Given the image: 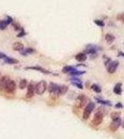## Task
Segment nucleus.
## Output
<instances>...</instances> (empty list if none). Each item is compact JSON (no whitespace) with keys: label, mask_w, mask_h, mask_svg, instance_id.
Segmentation results:
<instances>
[{"label":"nucleus","mask_w":124,"mask_h":139,"mask_svg":"<svg viewBox=\"0 0 124 139\" xmlns=\"http://www.w3.org/2000/svg\"><path fill=\"white\" fill-rule=\"evenodd\" d=\"M94 23L97 24V25L100 26V27H104V22H103V21H100V20H95V21H94Z\"/></svg>","instance_id":"26"},{"label":"nucleus","mask_w":124,"mask_h":139,"mask_svg":"<svg viewBox=\"0 0 124 139\" xmlns=\"http://www.w3.org/2000/svg\"><path fill=\"white\" fill-rule=\"evenodd\" d=\"M25 52H26L27 54H29V53H34L35 50L33 49V48H26V49H25Z\"/></svg>","instance_id":"28"},{"label":"nucleus","mask_w":124,"mask_h":139,"mask_svg":"<svg viewBox=\"0 0 124 139\" xmlns=\"http://www.w3.org/2000/svg\"><path fill=\"white\" fill-rule=\"evenodd\" d=\"M114 40H115V36H114V35H112V34H109V33L105 35V41H106L108 44L112 43Z\"/></svg>","instance_id":"20"},{"label":"nucleus","mask_w":124,"mask_h":139,"mask_svg":"<svg viewBox=\"0 0 124 139\" xmlns=\"http://www.w3.org/2000/svg\"><path fill=\"white\" fill-rule=\"evenodd\" d=\"M116 108H122V105H121L120 103H119V104L116 105Z\"/></svg>","instance_id":"32"},{"label":"nucleus","mask_w":124,"mask_h":139,"mask_svg":"<svg viewBox=\"0 0 124 139\" xmlns=\"http://www.w3.org/2000/svg\"><path fill=\"white\" fill-rule=\"evenodd\" d=\"M97 46L96 45H89L88 46H87V50H86V52L88 54H94L96 51H97Z\"/></svg>","instance_id":"13"},{"label":"nucleus","mask_w":124,"mask_h":139,"mask_svg":"<svg viewBox=\"0 0 124 139\" xmlns=\"http://www.w3.org/2000/svg\"><path fill=\"white\" fill-rule=\"evenodd\" d=\"M76 59L78 61H85L87 59V55L85 53H79L76 56Z\"/></svg>","instance_id":"15"},{"label":"nucleus","mask_w":124,"mask_h":139,"mask_svg":"<svg viewBox=\"0 0 124 139\" xmlns=\"http://www.w3.org/2000/svg\"><path fill=\"white\" fill-rule=\"evenodd\" d=\"M91 89L95 92V93H101V91H102V89H101V87L98 85H91Z\"/></svg>","instance_id":"23"},{"label":"nucleus","mask_w":124,"mask_h":139,"mask_svg":"<svg viewBox=\"0 0 124 139\" xmlns=\"http://www.w3.org/2000/svg\"><path fill=\"white\" fill-rule=\"evenodd\" d=\"M8 22L7 21H0V29L1 30H4L6 29V27L8 26Z\"/></svg>","instance_id":"25"},{"label":"nucleus","mask_w":124,"mask_h":139,"mask_svg":"<svg viewBox=\"0 0 124 139\" xmlns=\"http://www.w3.org/2000/svg\"><path fill=\"white\" fill-rule=\"evenodd\" d=\"M35 85H34V82H31L27 85V93H26L27 98H30L35 95Z\"/></svg>","instance_id":"4"},{"label":"nucleus","mask_w":124,"mask_h":139,"mask_svg":"<svg viewBox=\"0 0 124 139\" xmlns=\"http://www.w3.org/2000/svg\"><path fill=\"white\" fill-rule=\"evenodd\" d=\"M12 48L15 51H22L23 49V45L22 43H20V42H16V43L13 44Z\"/></svg>","instance_id":"11"},{"label":"nucleus","mask_w":124,"mask_h":139,"mask_svg":"<svg viewBox=\"0 0 124 139\" xmlns=\"http://www.w3.org/2000/svg\"><path fill=\"white\" fill-rule=\"evenodd\" d=\"M74 69H75V68L72 67V66H65V67L63 69V72H64V73H70Z\"/></svg>","instance_id":"21"},{"label":"nucleus","mask_w":124,"mask_h":139,"mask_svg":"<svg viewBox=\"0 0 124 139\" xmlns=\"http://www.w3.org/2000/svg\"><path fill=\"white\" fill-rule=\"evenodd\" d=\"M119 56H123L124 57V53H119Z\"/></svg>","instance_id":"33"},{"label":"nucleus","mask_w":124,"mask_h":139,"mask_svg":"<svg viewBox=\"0 0 124 139\" xmlns=\"http://www.w3.org/2000/svg\"><path fill=\"white\" fill-rule=\"evenodd\" d=\"M59 86L60 85H58L54 83H50L49 85V92L56 96H59Z\"/></svg>","instance_id":"7"},{"label":"nucleus","mask_w":124,"mask_h":139,"mask_svg":"<svg viewBox=\"0 0 124 139\" xmlns=\"http://www.w3.org/2000/svg\"><path fill=\"white\" fill-rule=\"evenodd\" d=\"M103 117H104V115H103V113H102L101 111H97V112L95 113V115H94L93 119H92L91 124L94 125V126H98V125H100L101 122L103 121Z\"/></svg>","instance_id":"3"},{"label":"nucleus","mask_w":124,"mask_h":139,"mask_svg":"<svg viewBox=\"0 0 124 139\" xmlns=\"http://www.w3.org/2000/svg\"><path fill=\"white\" fill-rule=\"evenodd\" d=\"M8 57L5 55V54H3V53H0V58H3V59H5V58H7Z\"/></svg>","instance_id":"30"},{"label":"nucleus","mask_w":124,"mask_h":139,"mask_svg":"<svg viewBox=\"0 0 124 139\" xmlns=\"http://www.w3.org/2000/svg\"><path fill=\"white\" fill-rule=\"evenodd\" d=\"M110 117H111V119H112L113 121L118 120V119H119V117H120V113L119 111H114V112H112L110 114Z\"/></svg>","instance_id":"19"},{"label":"nucleus","mask_w":124,"mask_h":139,"mask_svg":"<svg viewBox=\"0 0 124 139\" xmlns=\"http://www.w3.org/2000/svg\"><path fill=\"white\" fill-rule=\"evenodd\" d=\"M23 35H25V32H24L23 30H22V32H19V34H18L17 36H18V37H22V36H23Z\"/></svg>","instance_id":"29"},{"label":"nucleus","mask_w":124,"mask_h":139,"mask_svg":"<svg viewBox=\"0 0 124 139\" xmlns=\"http://www.w3.org/2000/svg\"><path fill=\"white\" fill-rule=\"evenodd\" d=\"M68 91V87L66 85H60L59 86V96L65 95Z\"/></svg>","instance_id":"16"},{"label":"nucleus","mask_w":124,"mask_h":139,"mask_svg":"<svg viewBox=\"0 0 124 139\" xmlns=\"http://www.w3.org/2000/svg\"><path fill=\"white\" fill-rule=\"evenodd\" d=\"M122 22H123V23H124V16H123V18H122V20H121Z\"/></svg>","instance_id":"34"},{"label":"nucleus","mask_w":124,"mask_h":139,"mask_svg":"<svg viewBox=\"0 0 124 139\" xmlns=\"http://www.w3.org/2000/svg\"><path fill=\"white\" fill-rule=\"evenodd\" d=\"M72 85H76L79 89H83V85H81V83H78V82H72Z\"/></svg>","instance_id":"27"},{"label":"nucleus","mask_w":124,"mask_h":139,"mask_svg":"<svg viewBox=\"0 0 124 139\" xmlns=\"http://www.w3.org/2000/svg\"><path fill=\"white\" fill-rule=\"evenodd\" d=\"M118 66H119V61H117V60L116 61H111L107 66V72L109 73H114L116 72Z\"/></svg>","instance_id":"10"},{"label":"nucleus","mask_w":124,"mask_h":139,"mask_svg":"<svg viewBox=\"0 0 124 139\" xmlns=\"http://www.w3.org/2000/svg\"><path fill=\"white\" fill-rule=\"evenodd\" d=\"M46 90H47V84H46L45 81H41V82H38L37 84H35V92L37 95H42V94H44Z\"/></svg>","instance_id":"2"},{"label":"nucleus","mask_w":124,"mask_h":139,"mask_svg":"<svg viewBox=\"0 0 124 139\" xmlns=\"http://www.w3.org/2000/svg\"><path fill=\"white\" fill-rule=\"evenodd\" d=\"M10 81V78L9 76H3V77H1V80H0V89L5 91L6 90V87H7Z\"/></svg>","instance_id":"5"},{"label":"nucleus","mask_w":124,"mask_h":139,"mask_svg":"<svg viewBox=\"0 0 124 139\" xmlns=\"http://www.w3.org/2000/svg\"><path fill=\"white\" fill-rule=\"evenodd\" d=\"M19 87H20L21 89L26 88V87H27V81H26L25 79L21 80V81H20V84H19Z\"/></svg>","instance_id":"22"},{"label":"nucleus","mask_w":124,"mask_h":139,"mask_svg":"<svg viewBox=\"0 0 124 139\" xmlns=\"http://www.w3.org/2000/svg\"><path fill=\"white\" fill-rule=\"evenodd\" d=\"M121 86H122V85H121L120 83L117 84V85H115V87H114V89H113L114 93H115V94H117V95H121V93H122Z\"/></svg>","instance_id":"12"},{"label":"nucleus","mask_w":124,"mask_h":139,"mask_svg":"<svg viewBox=\"0 0 124 139\" xmlns=\"http://www.w3.org/2000/svg\"><path fill=\"white\" fill-rule=\"evenodd\" d=\"M96 100H97L98 103L103 104V105H108V106H111V105H112L109 101H105V100H103V99H100V98H96Z\"/></svg>","instance_id":"24"},{"label":"nucleus","mask_w":124,"mask_h":139,"mask_svg":"<svg viewBox=\"0 0 124 139\" xmlns=\"http://www.w3.org/2000/svg\"><path fill=\"white\" fill-rule=\"evenodd\" d=\"M86 104H87V97L84 95H79L78 96V98H77V105H78V107L82 108L84 107Z\"/></svg>","instance_id":"6"},{"label":"nucleus","mask_w":124,"mask_h":139,"mask_svg":"<svg viewBox=\"0 0 124 139\" xmlns=\"http://www.w3.org/2000/svg\"><path fill=\"white\" fill-rule=\"evenodd\" d=\"M120 124H121V120H120V118H119V119H118V120L113 121L112 122H111V124L109 125V129H110L112 132H115V131H117L118 128L120 126Z\"/></svg>","instance_id":"8"},{"label":"nucleus","mask_w":124,"mask_h":139,"mask_svg":"<svg viewBox=\"0 0 124 139\" xmlns=\"http://www.w3.org/2000/svg\"><path fill=\"white\" fill-rule=\"evenodd\" d=\"M26 70L28 69H30V70H35V71H39V72H43V73H46V74H49V73H50V72H48L47 70L45 69H43V68H41V67H27V68H25Z\"/></svg>","instance_id":"14"},{"label":"nucleus","mask_w":124,"mask_h":139,"mask_svg":"<svg viewBox=\"0 0 124 139\" xmlns=\"http://www.w3.org/2000/svg\"><path fill=\"white\" fill-rule=\"evenodd\" d=\"M0 80H1V75H0Z\"/></svg>","instance_id":"35"},{"label":"nucleus","mask_w":124,"mask_h":139,"mask_svg":"<svg viewBox=\"0 0 124 139\" xmlns=\"http://www.w3.org/2000/svg\"><path fill=\"white\" fill-rule=\"evenodd\" d=\"M85 73V72L84 71H77L76 69H74L71 72H70V75H72V76H79V75H82Z\"/></svg>","instance_id":"17"},{"label":"nucleus","mask_w":124,"mask_h":139,"mask_svg":"<svg viewBox=\"0 0 124 139\" xmlns=\"http://www.w3.org/2000/svg\"><path fill=\"white\" fill-rule=\"evenodd\" d=\"M5 60V62H7V63H9V64H17L19 61L17 60V59H14V58H5L4 59Z\"/></svg>","instance_id":"18"},{"label":"nucleus","mask_w":124,"mask_h":139,"mask_svg":"<svg viewBox=\"0 0 124 139\" xmlns=\"http://www.w3.org/2000/svg\"><path fill=\"white\" fill-rule=\"evenodd\" d=\"M15 90H16V84H15L14 81L10 80V81L9 82L7 87H6V90H5V91L8 92V93H10V94H12V93L15 92Z\"/></svg>","instance_id":"9"},{"label":"nucleus","mask_w":124,"mask_h":139,"mask_svg":"<svg viewBox=\"0 0 124 139\" xmlns=\"http://www.w3.org/2000/svg\"><path fill=\"white\" fill-rule=\"evenodd\" d=\"M95 108V104L93 102H89L86 107L84 108V111H83V119L84 120H87L90 117V113L93 111V109Z\"/></svg>","instance_id":"1"},{"label":"nucleus","mask_w":124,"mask_h":139,"mask_svg":"<svg viewBox=\"0 0 124 139\" xmlns=\"http://www.w3.org/2000/svg\"><path fill=\"white\" fill-rule=\"evenodd\" d=\"M7 22H8V23H11V22H12V19L10 18V17H9V18H8V21H7Z\"/></svg>","instance_id":"31"}]
</instances>
